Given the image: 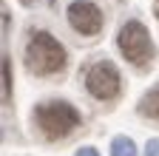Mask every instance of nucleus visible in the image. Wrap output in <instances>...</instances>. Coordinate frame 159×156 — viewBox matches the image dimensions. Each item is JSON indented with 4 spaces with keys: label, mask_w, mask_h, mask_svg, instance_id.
<instances>
[{
    "label": "nucleus",
    "mask_w": 159,
    "mask_h": 156,
    "mask_svg": "<svg viewBox=\"0 0 159 156\" xmlns=\"http://www.w3.org/2000/svg\"><path fill=\"white\" fill-rule=\"evenodd\" d=\"M85 88L97 100H114L119 94V71L114 68V63H94L85 74Z\"/></svg>",
    "instance_id": "4"
},
{
    "label": "nucleus",
    "mask_w": 159,
    "mask_h": 156,
    "mask_svg": "<svg viewBox=\"0 0 159 156\" xmlns=\"http://www.w3.org/2000/svg\"><path fill=\"white\" fill-rule=\"evenodd\" d=\"M111 156H136V148L128 136H116L111 142Z\"/></svg>",
    "instance_id": "6"
},
{
    "label": "nucleus",
    "mask_w": 159,
    "mask_h": 156,
    "mask_svg": "<svg viewBox=\"0 0 159 156\" xmlns=\"http://www.w3.org/2000/svg\"><path fill=\"white\" fill-rule=\"evenodd\" d=\"M145 156H159V139H151L145 145Z\"/></svg>",
    "instance_id": "9"
},
{
    "label": "nucleus",
    "mask_w": 159,
    "mask_h": 156,
    "mask_svg": "<svg viewBox=\"0 0 159 156\" xmlns=\"http://www.w3.org/2000/svg\"><path fill=\"white\" fill-rule=\"evenodd\" d=\"M77 156H99V153H97L94 148H80V150H77Z\"/></svg>",
    "instance_id": "10"
},
{
    "label": "nucleus",
    "mask_w": 159,
    "mask_h": 156,
    "mask_svg": "<svg viewBox=\"0 0 159 156\" xmlns=\"http://www.w3.org/2000/svg\"><path fill=\"white\" fill-rule=\"evenodd\" d=\"M68 23H71L74 31L85 34V37H94L102 29V11L94 3H88V0H74L68 6Z\"/></svg>",
    "instance_id": "5"
},
{
    "label": "nucleus",
    "mask_w": 159,
    "mask_h": 156,
    "mask_svg": "<svg viewBox=\"0 0 159 156\" xmlns=\"http://www.w3.org/2000/svg\"><path fill=\"white\" fill-rule=\"evenodd\" d=\"M142 111H148V114H156V116H159V88L142 100Z\"/></svg>",
    "instance_id": "7"
},
{
    "label": "nucleus",
    "mask_w": 159,
    "mask_h": 156,
    "mask_svg": "<svg viewBox=\"0 0 159 156\" xmlns=\"http://www.w3.org/2000/svg\"><path fill=\"white\" fill-rule=\"evenodd\" d=\"M116 46H119V51L125 54V60H131L134 65H148L153 60L151 34H148V29L139 23V20H131V23H125L122 29H119Z\"/></svg>",
    "instance_id": "3"
},
{
    "label": "nucleus",
    "mask_w": 159,
    "mask_h": 156,
    "mask_svg": "<svg viewBox=\"0 0 159 156\" xmlns=\"http://www.w3.org/2000/svg\"><path fill=\"white\" fill-rule=\"evenodd\" d=\"M26 68L34 74H57L66 68V48L48 31L31 34L26 46Z\"/></svg>",
    "instance_id": "1"
},
{
    "label": "nucleus",
    "mask_w": 159,
    "mask_h": 156,
    "mask_svg": "<svg viewBox=\"0 0 159 156\" xmlns=\"http://www.w3.org/2000/svg\"><path fill=\"white\" fill-rule=\"evenodd\" d=\"M34 116L48 139H63L80 125V111L68 102H43Z\"/></svg>",
    "instance_id": "2"
},
{
    "label": "nucleus",
    "mask_w": 159,
    "mask_h": 156,
    "mask_svg": "<svg viewBox=\"0 0 159 156\" xmlns=\"http://www.w3.org/2000/svg\"><path fill=\"white\" fill-rule=\"evenodd\" d=\"M11 94V74H9V57H3V102H9Z\"/></svg>",
    "instance_id": "8"
}]
</instances>
